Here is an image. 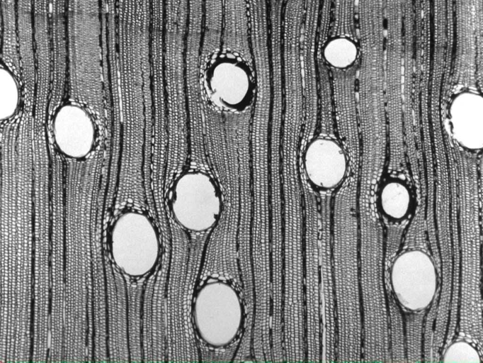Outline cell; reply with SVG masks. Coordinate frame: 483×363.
Listing matches in <instances>:
<instances>
[{
  "label": "cell",
  "mask_w": 483,
  "mask_h": 363,
  "mask_svg": "<svg viewBox=\"0 0 483 363\" xmlns=\"http://www.w3.org/2000/svg\"><path fill=\"white\" fill-rule=\"evenodd\" d=\"M331 262L336 322L335 362H360L359 219L353 198L342 197L334 206L331 218Z\"/></svg>",
  "instance_id": "6da1fadb"
},
{
  "label": "cell",
  "mask_w": 483,
  "mask_h": 363,
  "mask_svg": "<svg viewBox=\"0 0 483 363\" xmlns=\"http://www.w3.org/2000/svg\"><path fill=\"white\" fill-rule=\"evenodd\" d=\"M358 219L361 362H392L385 275V230L372 208H363Z\"/></svg>",
  "instance_id": "7a4b0ae2"
},
{
  "label": "cell",
  "mask_w": 483,
  "mask_h": 363,
  "mask_svg": "<svg viewBox=\"0 0 483 363\" xmlns=\"http://www.w3.org/2000/svg\"><path fill=\"white\" fill-rule=\"evenodd\" d=\"M191 315L199 339L217 349L232 344L246 321V307L236 286L217 277L208 279L196 289Z\"/></svg>",
  "instance_id": "3957f363"
},
{
  "label": "cell",
  "mask_w": 483,
  "mask_h": 363,
  "mask_svg": "<svg viewBox=\"0 0 483 363\" xmlns=\"http://www.w3.org/2000/svg\"><path fill=\"white\" fill-rule=\"evenodd\" d=\"M167 201L175 221L185 230L196 233L215 228L224 208L216 179L199 168L186 169L178 174L169 186Z\"/></svg>",
  "instance_id": "277c9868"
},
{
  "label": "cell",
  "mask_w": 483,
  "mask_h": 363,
  "mask_svg": "<svg viewBox=\"0 0 483 363\" xmlns=\"http://www.w3.org/2000/svg\"><path fill=\"white\" fill-rule=\"evenodd\" d=\"M68 71L91 76L103 69L101 0H67Z\"/></svg>",
  "instance_id": "5b68a950"
},
{
  "label": "cell",
  "mask_w": 483,
  "mask_h": 363,
  "mask_svg": "<svg viewBox=\"0 0 483 363\" xmlns=\"http://www.w3.org/2000/svg\"><path fill=\"white\" fill-rule=\"evenodd\" d=\"M93 196L84 189H72L64 194V224L67 230V247L76 245L65 252V267L70 265L77 256L76 262L70 272L65 274V302L67 305L77 307L81 305L80 300L85 298V286L88 284L89 242L88 231L92 221Z\"/></svg>",
  "instance_id": "8992f818"
},
{
  "label": "cell",
  "mask_w": 483,
  "mask_h": 363,
  "mask_svg": "<svg viewBox=\"0 0 483 363\" xmlns=\"http://www.w3.org/2000/svg\"><path fill=\"white\" fill-rule=\"evenodd\" d=\"M439 273L428 252L404 249L394 258L385 280L399 304L408 311L427 310L439 294Z\"/></svg>",
  "instance_id": "52a82bcc"
},
{
  "label": "cell",
  "mask_w": 483,
  "mask_h": 363,
  "mask_svg": "<svg viewBox=\"0 0 483 363\" xmlns=\"http://www.w3.org/2000/svg\"><path fill=\"white\" fill-rule=\"evenodd\" d=\"M203 84L208 100L225 111H244L252 104L255 95L250 67L232 53H225L208 62L204 67Z\"/></svg>",
  "instance_id": "ba28073f"
},
{
  "label": "cell",
  "mask_w": 483,
  "mask_h": 363,
  "mask_svg": "<svg viewBox=\"0 0 483 363\" xmlns=\"http://www.w3.org/2000/svg\"><path fill=\"white\" fill-rule=\"evenodd\" d=\"M319 215L307 209L304 230V300L305 319V362H320L319 313Z\"/></svg>",
  "instance_id": "9c48e42d"
},
{
  "label": "cell",
  "mask_w": 483,
  "mask_h": 363,
  "mask_svg": "<svg viewBox=\"0 0 483 363\" xmlns=\"http://www.w3.org/2000/svg\"><path fill=\"white\" fill-rule=\"evenodd\" d=\"M319 255L320 362H335L336 322L331 262V218L327 209L319 217Z\"/></svg>",
  "instance_id": "30bf717a"
},
{
  "label": "cell",
  "mask_w": 483,
  "mask_h": 363,
  "mask_svg": "<svg viewBox=\"0 0 483 363\" xmlns=\"http://www.w3.org/2000/svg\"><path fill=\"white\" fill-rule=\"evenodd\" d=\"M52 123L53 141L67 158L84 159L93 150L96 126L90 111L72 102L59 106Z\"/></svg>",
  "instance_id": "8fae6325"
},
{
  "label": "cell",
  "mask_w": 483,
  "mask_h": 363,
  "mask_svg": "<svg viewBox=\"0 0 483 363\" xmlns=\"http://www.w3.org/2000/svg\"><path fill=\"white\" fill-rule=\"evenodd\" d=\"M302 166L312 188L327 191L337 187L344 180L348 159L337 140L328 136H317L305 147Z\"/></svg>",
  "instance_id": "7c38bea8"
},
{
  "label": "cell",
  "mask_w": 483,
  "mask_h": 363,
  "mask_svg": "<svg viewBox=\"0 0 483 363\" xmlns=\"http://www.w3.org/2000/svg\"><path fill=\"white\" fill-rule=\"evenodd\" d=\"M51 220L50 320L55 324H60L64 317L65 271L63 259L64 199L63 191L59 189L51 194Z\"/></svg>",
  "instance_id": "4fadbf2b"
},
{
  "label": "cell",
  "mask_w": 483,
  "mask_h": 363,
  "mask_svg": "<svg viewBox=\"0 0 483 363\" xmlns=\"http://www.w3.org/2000/svg\"><path fill=\"white\" fill-rule=\"evenodd\" d=\"M451 132L462 147L479 150L483 145V98L474 91L457 94L449 109Z\"/></svg>",
  "instance_id": "5bb4252c"
},
{
  "label": "cell",
  "mask_w": 483,
  "mask_h": 363,
  "mask_svg": "<svg viewBox=\"0 0 483 363\" xmlns=\"http://www.w3.org/2000/svg\"><path fill=\"white\" fill-rule=\"evenodd\" d=\"M379 205L384 215L389 218L394 220L404 219L411 205L409 189L400 181H388L380 190Z\"/></svg>",
  "instance_id": "9a60e30c"
},
{
  "label": "cell",
  "mask_w": 483,
  "mask_h": 363,
  "mask_svg": "<svg viewBox=\"0 0 483 363\" xmlns=\"http://www.w3.org/2000/svg\"><path fill=\"white\" fill-rule=\"evenodd\" d=\"M426 310L409 311L404 318L406 361L424 362V326Z\"/></svg>",
  "instance_id": "2e32d148"
},
{
  "label": "cell",
  "mask_w": 483,
  "mask_h": 363,
  "mask_svg": "<svg viewBox=\"0 0 483 363\" xmlns=\"http://www.w3.org/2000/svg\"><path fill=\"white\" fill-rule=\"evenodd\" d=\"M389 313V334L392 362H405L404 323L401 308L390 286L386 288Z\"/></svg>",
  "instance_id": "e0dca14e"
},
{
  "label": "cell",
  "mask_w": 483,
  "mask_h": 363,
  "mask_svg": "<svg viewBox=\"0 0 483 363\" xmlns=\"http://www.w3.org/2000/svg\"><path fill=\"white\" fill-rule=\"evenodd\" d=\"M17 77L6 67L0 69V119L13 118L20 104V89Z\"/></svg>",
  "instance_id": "ac0fdd59"
},
{
  "label": "cell",
  "mask_w": 483,
  "mask_h": 363,
  "mask_svg": "<svg viewBox=\"0 0 483 363\" xmlns=\"http://www.w3.org/2000/svg\"><path fill=\"white\" fill-rule=\"evenodd\" d=\"M325 61L331 67L346 69L354 64L358 57L356 43L346 37H336L329 40L323 49Z\"/></svg>",
  "instance_id": "d6986e66"
},
{
  "label": "cell",
  "mask_w": 483,
  "mask_h": 363,
  "mask_svg": "<svg viewBox=\"0 0 483 363\" xmlns=\"http://www.w3.org/2000/svg\"><path fill=\"white\" fill-rule=\"evenodd\" d=\"M446 346L441 354L440 361L442 362L479 363L482 361L479 350L470 341L457 340L450 342Z\"/></svg>",
  "instance_id": "ffe728a7"
},
{
  "label": "cell",
  "mask_w": 483,
  "mask_h": 363,
  "mask_svg": "<svg viewBox=\"0 0 483 363\" xmlns=\"http://www.w3.org/2000/svg\"><path fill=\"white\" fill-rule=\"evenodd\" d=\"M405 223L388 226L385 240V275L388 277L391 265L401 245Z\"/></svg>",
  "instance_id": "44dd1931"
}]
</instances>
